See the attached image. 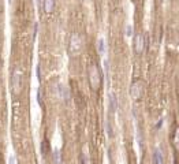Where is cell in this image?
<instances>
[{
    "label": "cell",
    "instance_id": "13",
    "mask_svg": "<svg viewBox=\"0 0 179 164\" xmlns=\"http://www.w3.org/2000/svg\"><path fill=\"white\" fill-rule=\"evenodd\" d=\"M8 164H15V156L14 155H11L8 157Z\"/></svg>",
    "mask_w": 179,
    "mask_h": 164
},
{
    "label": "cell",
    "instance_id": "10",
    "mask_svg": "<svg viewBox=\"0 0 179 164\" xmlns=\"http://www.w3.org/2000/svg\"><path fill=\"white\" fill-rule=\"evenodd\" d=\"M53 6H55L53 0H44V8H45L47 13H51L53 10Z\"/></svg>",
    "mask_w": 179,
    "mask_h": 164
},
{
    "label": "cell",
    "instance_id": "2",
    "mask_svg": "<svg viewBox=\"0 0 179 164\" xmlns=\"http://www.w3.org/2000/svg\"><path fill=\"white\" fill-rule=\"evenodd\" d=\"M89 79H90V84H92L93 89H98V86H100V74H98V70L96 66H92V67H90Z\"/></svg>",
    "mask_w": 179,
    "mask_h": 164
},
{
    "label": "cell",
    "instance_id": "6",
    "mask_svg": "<svg viewBox=\"0 0 179 164\" xmlns=\"http://www.w3.org/2000/svg\"><path fill=\"white\" fill-rule=\"evenodd\" d=\"M134 46H136V51L138 53H141L144 51V36L142 34H137L136 38H134Z\"/></svg>",
    "mask_w": 179,
    "mask_h": 164
},
{
    "label": "cell",
    "instance_id": "12",
    "mask_svg": "<svg viewBox=\"0 0 179 164\" xmlns=\"http://www.w3.org/2000/svg\"><path fill=\"white\" fill-rule=\"evenodd\" d=\"M131 34H133V26L129 25V26L126 27V36H129V37H130Z\"/></svg>",
    "mask_w": 179,
    "mask_h": 164
},
{
    "label": "cell",
    "instance_id": "9",
    "mask_svg": "<svg viewBox=\"0 0 179 164\" xmlns=\"http://www.w3.org/2000/svg\"><path fill=\"white\" fill-rule=\"evenodd\" d=\"M97 51L100 55H104L105 53V41L104 38H98L97 41Z\"/></svg>",
    "mask_w": 179,
    "mask_h": 164
},
{
    "label": "cell",
    "instance_id": "7",
    "mask_svg": "<svg viewBox=\"0 0 179 164\" xmlns=\"http://www.w3.org/2000/svg\"><path fill=\"white\" fill-rule=\"evenodd\" d=\"M109 108L112 112H115L118 108V99L115 96V93H109Z\"/></svg>",
    "mask_w": 179,
    "mask_h": 164
},
{
    "label": "cell",
    "instance_id": "3",
    "mask_svg": "<svg viewBox=\"0 0 179 164\" xmlns=\"http://www.w3.org/2000/svg\"><path fill=\"white\" fill-rule=\"evenodd\" d=\"M70 49L71 52L75 53L81 49V38H79L78 34H73L70 38Z\"/></svg>",
    "mask_w": 179,
    "mask_h": 164
},
{
    "label": "cell",
    "instance_id": "5",
    "mask_svg": "<svg viewBox=\"0 0 179 164\" xmlns=\"http://www.w3.org/2000/svg\"><path fill=\"white\" fill-rule=\"evenodd\" d=\"M56 90H58L59 99H62L63 101H67V100H69V90H67V88L64 86V85L59 84L58 88H56Z\"/></svg>",
    "mask_w": 179,
    "mask_h": 164
},
{
    "label": "cell",
    "instance_id": "11",
    "mask_svg": "<svg viewBox=\"0 0 179 164\" xmlns=\"http://www.w3.org/2000/svg\"><path fill=\"white\" fill-rule=\"evenodd\" d=\"M53 160H55V164H60V153L58 150L53 153Z\"/></svg>",
    "mask_w": 179,
    "mask_h": 164
},
{
    "label": "cell",
    "instance_id": "1",
    "mask_svg": "<svg viewBox=\"0 0 179 164\" xmlns=\"http://www.w3.org/2000/svg\"><path fill=\"white\" fill-rule=\"evenodd\" d=\"M11 86H13V92L15 95L19 93V89H21V70L15 68L13 73V78H11Z\"/></svg>",
    "mask_w": 179,
    "mask_h": 164
},
{
    "label": "cell",
    "instance_id": "4",
    "mask_svg": "<svg viewBox=\"0 0 179 164\" xmlns=\"http://www.w3.org/2000/svg\"><path fill=\"white\" fill-rule=\"evenodd\" d=\"M130 96L133 100H138L141 97V84L140 82H134L130 88Z\"/></svg>",
    "mask_w": 179,
    "mask_h": 164
},
{
    "label": "cell",
    "instance_id": "14",
    "mask_svg": "<svg viewBox=\"0 0 179 164\" xmlns=\"http://www.w3.org/2000/svg\"><path fill=\"white\" fill-rule=\"evenodd\" d=\"M11 2H13V0H8V3H11Z\"/></svg>",
    "mask_w": 179,
    "mask_h": 164
},
{
    "label": "cell",
    "instance_id": "8",
    "mask_svg": "<svg viewBox=\"0 0 179 164\" xmlns=\"http://www.w3.org/2000/svg\"><path fill=\"white\" fill-rule=\"evenodd\" d=\"M153 160H154V164H163V153L160 149H156L153 153Z\"/></svg>",
    "mask_w": 179,
    "mask_h": 164
}]
</instances>
